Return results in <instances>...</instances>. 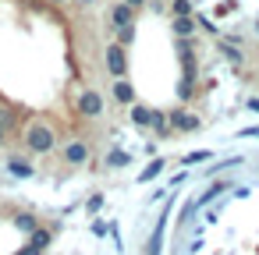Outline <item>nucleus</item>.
Returning a JSON list of instances; mask_svg holds the SVG:
<instances>
[{"instance_id":"1","label":"nucleus","mask_w":259,"mask_h":255,"mask_svg":"<svg viewBox=\"0 0 259 255\" xmlns=\"http://www.w3.org/2000/svg\"><path fill=\"white\" fill-rule=\"evenodd\" d=\"M22 142H25V149H29L32 156H47V152H54V145H57V131H54V124H47V121H32V124H25Z\"/></svg>"},{"instance_id":"2","label":"nucleus","mask_w":259,"mask_h":255,"mask_svg":"<svg viewBox=\"0 0 259 255\" xmlns=\"http://www.w3.org/2000/svg\"><path fill=\"white\" fill-rule=\"evenodd\" d=\"M75 107H78V114H82L85 121H96V117L103 114V107H107V103H103V96H100L96 89H82Z\"/></svg>"},{"instance_id":"3","label":"nucleus","mask_w":259,"mask_h":255,"mask_svg":"<svg viewBox=\"0 0 259 255\" xmlns=\"http://www.w3.org/2000/svg\"><path fill=\"white\" fill-rule=\"evenodd\" d=\"M89 160H93V149H89L85 138H71V142L64 145V163H68V167H85Z\"/></svg>"},{"instance_id":"4","label":"nucleus","mask_w":259,"mask_h":255,"mask_svg":"<svg viewBox=\"0 0 259 255\" xmlns=\"http://www.w3.org/2000/svg\"><path fill=\"white\" fill-rule=\"evenodd\" d=\"M107 71L114 75V78H124V71H128V57H124V46L121 43H114V46H107Z\"/></svg>"},{"instance_id":"5","label":"nucleus","mask_w":259,"mask_h":255,"mask_svg":"<svg viewBox=\"0 0 259 255\" xmlns=\"http://www.w3.org/2000/svg\"><path fill=\"white\" fill-rule=\"evenodd\" d=\"M170 128H178V131H195V128H199V117L188 114V110H174V114H170Z\"/></svg>"},{"instance_id":"6","label":"nucleus","mask_w":259,"mask_h":255,"mask_svg":"<svg viewBox=\"0 0 259 255\" xmlns=\"http://www.w3.org/2000/svg\"><path fill=\"white\" fill-rule=\"evenodd\" d=\"M132 18H135V11H132L128 4H114V8H110V22H114V29H128Z\"/></svg>"},{"instance_id":"7","label":"nucleus","mask_w":259,"mask_h":255,"mask_svg":"<svg viewBox=\"0 0 259 255\" xmlns=\"http://www.w3.org/2000/svg\"><path fill=\"white\" fill-rule=\"evenodd\" d=\"M8 170H11L15 177H32V174H36V167H32L25 156H11V160H8Z\"/></svg>"},{"instance_id":"8","label":"nucleus","mask_w":259,"mask_h":255,"mask_svg":"<svg viewBox=\"0 0 259 255\" xmlns=\"http://www.w3.org/2000/svg\"><path fill=\"white\" fill-rule=\"evenodd\" d=\"M153 117H156V110H149V107H132V124H135V128H153Z\"/></svg>"},{"instance_id":"9","label":"nucleus","mask_w":259,"mask_h":255,"mask_svg":"<svg viewBox=\"0 0 259 255\" xmlns=\"http://www.w3.org/2000/svg\"><path fill=\"white\" fill-rule=\"evenodd\" d=\"M50 241H54V230H47V227H39V230H32V234H29V244H32V248H39V251H43V248H50Z\"/></svg>"},{"instance_id":"10","label":"nucleus","mask_w":259,"mask_h":255,"mask_svg":"<svg viewBox=\"0 0 259 255\" xmlns=\"http://www.w3.org/2000/svg\"><path fill=\"white\" fill-rule=\"evenodd\" d=\"M15 227L25 230V234H32V230H39V220L32 213H15Z\"/></svg>"},{"instance_id":"11","label":"nucleus","mask_w":259,"mask_h":255,"mask_svg":"<svg viewBox=\"0 0 259 255\" xmlns=\"http://www.w3.org/2000/svg\"><path fill=\"white\" fill-rule=\"evenodd\" d=\"M114 99L117 103H135V89L128 82H114Z\"/></svg>"},{"instance_id":"12","label":"nucleus","mask_w":259,"mask_h":255,"mask_svg":"<svg viewBox=\"0 0 259 255\" xmlns=\"http://www.w3.org/2000/svg\"><path fill=\"white\" fill-rule=\"evenodd\" d=\"M174 32L185 39V36H192V32H195V22H192V18H174Z\"/></svg>"},{"instance_id":"13","label":"nucleus","mask_w":259,"mask_h":255,"mask_svg":"<svg viewBox=\"0 0 259 255\" xmlns=\"http://www.w3.org/2000/svg\"><path fill=\"white\" fill-rule=\"evenodd\" d=\"M163 167H167V163H163V160H153V163H149V167H146V170H142V174H139V181H153V177H156V174H160V170H163Z\"/></svg>"},{"instance_id":"14","label":"nucleus","mask_w":259,"mask_h":255,"mask_svg":"<svg viewBox=\"0 0 259 255\" xmlns=\"http://www.w3.org/2000/svg\"><path fill=\"white\" fill-rule=\"evenodd\" d=\"M192 15V0H174V18H188Z\"/></svg>"},{"instance_id":"15","label":"nucleus","mask_w":259,"mask_h":255,"mask_svg":"<svg viewBox=\"0 0 259 255\" xmlns=\"http://www.w3.org/2000/svg\"><path fill=\"white\" fill-rule=\"evenodd\" d=\"M117 39H121V46L132 43V39H135V29H132V25H128V29H117Z\"/></svg>"},{"instance_id":"16","label":"nucleus","mask_w":259,"mask_h":255,"mask_svg":"<svg viewBox=\"0 0 259 255\" xmlns=\"http://www.w3.org/2000/svg\"><path fill=\"white\" fill-rule=\"evenodd\" d=\"M153 128H156V131H160V135H163V131H167V128H170V124H167V117H163V114H160V110H156V117H153Z\"/></svg>"},{"instance_id":"17","label":"nucleus","mask_w":259,"mask_h":255,"mask_svg":"<svg viewBox=\"0 0 259 255\" xmlns=\"http://www.w3.org/2000/svg\"><path fill=\"white\" fill-rule=\"evenodd\" d=\"M224 54H227V61H231V64H241V54H238L234 46H224Z\"/></svg>"},{"instance_id":"18","label":"nucleus","mask_w":259,"mask_h":255,"mask_svg":"<svg viewBox=\"0 0 259 255\" xmlns=\"http://www.w3.org/2000/svg\"><path fill=\"white\" fill-rule=\"evenodd\" d=\"M18 255H43V251H39V248H32V244H25V248H22Z\"/></svg>"},{"instance_id":"19","label":"nucleus","mask_w":259,"mask_h":255,"mask_svg":"<svg viewBox=\"0 0 259 255\" xmlns=\"http://www.w3.org/2000/svg\"><path fill=\"white\" fill-rule=\"evenodd\" d=\"M121 4H128V8L135 11V8H142V4H146V0H121Z\"/></svg>"},{"instance_id":"20","label":"nucleus","mask_w":259,"mask_h":255,"mask_svg":"<svg viewBox=\"0 0 259 255\" xmlns=\"http://www.w3.org/2000/svg\"><path fill=\"white\" fill-rule=\"evenodd\" d=\"M4 142H8V124L0 121V145H4Z\"/></svg>"},{"instance_id":"21","label":"nucleus","mask_w":259,"mask_h":255,"mask_svg":"<svg viewBox=\"0 0 259 255\" xmlns=\"http://www.w3.org/2000/svg\"><path fill=\"white\" fill-rule=\"evenodd\" d=\"M248 110H255V114H259V99H248Z\"/></svg>"},{"instance_id":"22","label":"nucleus","mask_w":259,"mask_h":255,"mask_svg":"<svg viewBox=\"0 0 259 255\" xmlns=\"http://www.w3.org/2000/svg\"><path fill=\"white\" fill-rule=\"evenodd\" d=\"M255 32H259V22H255Z\"/></svg>"},{"instance_id":"23","label":"nucleus","mask_w":259,"mask_h":255,"mask_svg":"<svg viewBox=\"0 0 259 255\" xmlns=\"http://www.w3.org/2000/svg\"><path fill=\"white\" fill-rule=\"evenodd\" d=\"M54 4H61V0H54Z\"/></svg>"}]
</instances>
